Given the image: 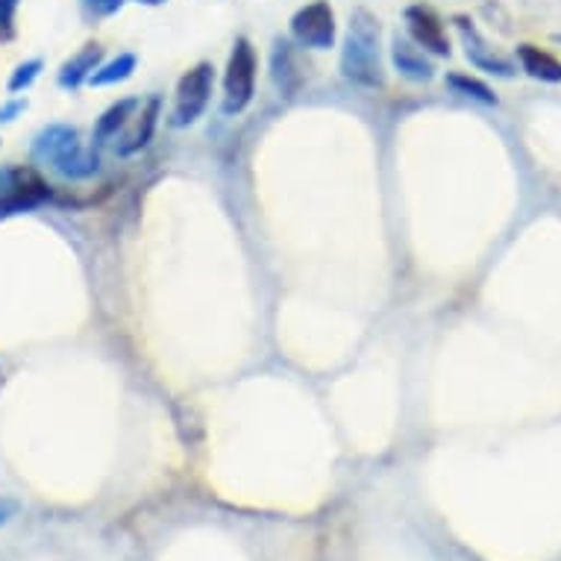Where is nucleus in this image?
Masks as SVG:
<instances>
[{
  "label": "nucleus",
  "instance_id": "1",
  "mask_svg": "<svg viewBox=\"0 0 561 561\" xmlns=\"http://www.w3.org/2000/svg\"><path fill=\"white\" fill-rule=\"evenodd\" d=\"M341 75L362 89H382L386 65H382V27L370 10L359 7L350 12L347 33L341 42Z\"/></svg>",
  "mask_w": 561,
  "mask_h": 561
},
{
  "label": "nucleus",
  "instance_id": "2",
  "mask_svg": "<svg viewBox=\"0 0 561 561\" xmlns=\"http://www.w3.org/2000/svg\"><path fill=\"white\" fill-rule=\"evenodd\" d=\"M33 159L56 171L62 180H89L101 168L98 150H85L80 129L71 124H50L42 129L33 138Z\"/></svg>",
  "mask_w": 561,
  "mask_h": 561
},
{
  "label": "nucleus",
  "instance_id": "3",
  "mask_svg": "<svg viewBox=\"0 0 561 561\" xmlns=\"http://www.w3.org/2000/svg\"><path fill=\"white\" fill-rule=\"evenodd\" d=\"M256 47L248 36H239L232 42L230 59L224 68V112L227 115H239V112L248 110L253 94H256Z\"/></svg>",
  "mask_w": 561,
  "mask_h": 561
},
{
  "label": "nucleus",
  "instance_id": "4",
  "mask_svg": "<svg viewBox=\"0 0 561 561\" xmlns=\"http://www.w3.org/2000/svg\"><path fill=\"white\" fill-rule=\"evenodd\" d=\"M50 197H54L50 185L33 168H0V218L30 213V209H36V206L47 203Z\"/></svg>",
  "mask_w": 561,
  "mask_h": 561
},
{
  "label": "nucleus",
  "instance_id": "5",
  "mask_svg": "<svg viewBox=\"0 0 561 561\" xmlns=\"http://www.w3.org/2000/svg\"><path fill=\"white\" fill-rule=\"evenodd\" d=\"M215 89V68L213 62H197L188 68L180 83H176L174 94V112H171V124L174 127H188L201 118L209 101H213Z\"/></svg>",
  "mask_w": 561,
  "mask_h": 561
},
{
  "label": "nucleus",
  "instance_id": "6",
  "mask_svg": "<svg viewBox=\"0 0 561 561\" xmlns=\"http://www.w3.org/2000/svg\"><path fill=\"white\" fill-rule=\"evenodd\" d=\"M291 36L306 50H330L339 38V21L330 0H312L291 15Z\"/></svg>",
  "mask_w": 561,
  "mask_h": 561
},
{
  "label": "nucleus",
  "instance_id": "7",
  "mask_svg": "<svg viewBox=\"0 0 561 561\" xmlns=\"http://www.w3.org/2000/svg\"><path fill=\"white\" fill-rule=\"evenodd\" d=\"M403 19L405 30H409V38H412L414 45L421 47L424 54L450 56V38H447L442 15H438L433 7H426V3H412V7H405Z\"/></svg>",
  "mask_w": 561,
  "mask_h": 561
},
{
  "label": "nucleus",
  "instance_id": "8",
  "mask_svg": "<svg viewBox=\"0 0 561 561\" xmlns=\"http://www.w3.org/2000/svg\"><path fill=\"white\" fill-rule=\"evenodd\" d=\"M456 27L461 33V42H465V54H468L470 65H477L479 71H485V75L494 77H515V65L503 59V56L491 54V47L485 45V38L479 36L477 27H473V21L468 19H456Z\"/></svg>",
  "mask_w": 561,
  "mask_h": 561
},
{
  "label": "nucleus",
  "instance_id": "9",
  "mask_svg": "<svg viewBox=\"0 0 561 561\" xmlns=\"http://www.w3.org/2000/svg\"><path fill=\"white\" fill-rule=\"evenodd\" d=\"M159 112H162V98L153 94L148 101L138 106V112L133 115V127L127 129V136L118 145V157H133L138 150H145L157 136Z\"/></svg>",
  "mask_w": 561,
  "mask_h": 561
},
{
  "label": "nucleus",
  "instance_id": "10",
  "mask_svg": "<svg viewBox=\"0 0 561 561\" xmlns=\"http://www.w3.org/2000/svg\"><path fill=\"white\" fill-rule=\"evenodd\" d=\"M391 62H394L397 71H400L405 80H412V83H430L435 77L433 62L426 59L424 50L414 45L412 38H391Z\"/></svg>",
  "mask_w": 561,
  "mask_h": 561
},
{
  "label": "nucleus",
  "instance_id": "11",
  "mask_svg": "<svg viewBox=\"0 0 561 561\" xmlns=\"http://www.w3.org/2000/svg\"><path fill=\"white\" fill-rule=\"evenodd\" d=\"M271 75H274V83L286 98H295L297 89L304 85V71H300V62H297L295 45L288 38H276L274 54H271Z\"/></svg>",
  "mask_w": 561,
  "mask_h": 561
},
{
  "label": "nucleus",
  "instance_id": "12",
  "mask_svg": "<svg viewBox=\"0 0 561 561\" xmlns=\"http://www.w3.org/2000/svg\"><path fill=\"white\" fill-rule=\"evenodd\" d=\"M103 62V47L98 42H89L77 50L68 62L59 68V77H56V83L62 85V89H80L83 83H89V77L101 68Z\"/></svg>",
  "mask_w": 561,
  "mask_h": 561
},
{
  "label": "nucleus",
  "instance_id": "13",
  "mask_svg": "<svg viewBox=\"0 0 561 561\" xmlns=\"http://www.w3.org/2000/svg\"><path fill=\"white\" fill-rule=\"evenodd\" d=\"M138 106H141V101L138 98H124V101L112 103L110 110L103 112L101 118H98V124H94V133H92V148L101 150L110 138L118 136V129H124L133 121V115L138 112Z\"/></svg>",
  "mask_w": 561,
  "mask_h": 561
},
{
  "label": "nucleus",
  "instance_id": "14",
  "mask_svg": "<svg viewBox=\"0 0 561 561\" xmlns=\"http://www.w3.org/2000/svg\"><path fill=\"white\" fill-rule=\"evenodd\" d=\"M517 59H520V68L533 80H541V83H561V62L552 54L541 50L535 45H520L517 47Z\"/></svg>",
  "mask_w": 561,
  "mask_h": 561
},
{
  "label": "nucleus",
  "instance_id": "15",
  "mask_svg": "<svg viewBox=\"0 0 561 561\" xmlns=\"http://www.w3.org/2000/svg\"><path fill=\"white\" fill-rule=\"evenodd\" d=\"M136 65H138V59L133 54H118L115 59H110V62H101V68H98V71L89 77V85H94V89H103V85L124 83V80H129V77H133Z\"/></svg>",
  "mask_w": 561,
  "mask_h": 561
},
{
  "label": "nucleus",
  "instance_id": "16",
  "mask_svg": "<svg viewBox=\"0 0 561 561\" xmlns=\"http://www.w3.org/2000/svg\"><path fill=\"white\" fill-rule=\"evenodd\" d=\"M447 85H450L453 92L461 94V98H470V101L485 103V106H497V94L491 92L482 80L470 75H447Z\"/></svg>",
  "mask_w": 561,
  "mask_h": 561
},
{
  "label": "nucleus",
  "instance_id": "17",
  "mask_svg": "<svg viewBox=\"0 0 561 561\" xmlns=\"http://www.w3.org/2000/svg\"><path fill=\"white\" fill-rule=\"evenodd\" d=\"M42 68H45V62L42 59H27V62H21L15 71H12L10 83H7V89H10V94H21L27 92L30 85L36 83L38 75H42Z\"/></svg>",
  "mask_w": 561,
  "mask_h": 561
},
{
  "label": "nucleus",
  "instance_id": "18",
  "mask_svg": "<svg viewBox=\"0 0 561 561\" xmlns=\"http://www.w3.org/2000/svg\"><path fill=\"white\" fill-rule=\"evenodd\" d=\"M83 3V12L89 21H103L112 19V15H118L121 7L127 3V0H80Z\"/></svg>",
  "mask_w": 561,
  "mask_h": 561
},
{
  "label": "nucleus",
  "instance_id": "19",
  "mask_svg": "<svg viewBox=\"0 0 561 561\" xmlns=\"http://www.w3.org/2000/svg\"><path fill=\"white\" fill-rule=\"evenodd\" d=\"M21 0H0V38H12Z\"/></svg>",
  "mask_w": 561,
  "mask_h": 561
},
{
  "label": "nucleus",
  "instance_id": "20",
  "mask_svg": "<svg viewBox=\"0 0 561 561\" xmlns=\"http://www.w3.org/2000/svg\"><path fill=\"white\" fill-rule=\"evenodd\" d=\"M27 110V98H15V101H7L0 106V124H12V121L24 115Z\"/></svg>",
  "mask_w": 561,
  "mask_h": 561
},
{
  "label": "nucleus",
  "instance_id": "21",
  "mask_svg": "<svg viewBox=\"0 0 561 561\" xmlns=\"http://www.w3.org/2000/svg\"><path fill=\"white\" fill-rule=\"evenodd\" d=\"M15 503H10V500H0V526L7 524V520H10L12 515H15Z\"/></svg>",
  "mask_w": 561,
  "mask_h": 561
},
{
  "label": "nucleus",
  "instance_id": "22",
  "mask_svg": "<svg viewBox=\"0 0 561 561\" xmlns=\"http://www.w3.org/2000/svg\"><path fill=\"white\" fill-rule=\"evenodd\" d=\"M133 3H145V7H162L168 0H133Z\"/></svg>",
  "mask_w": 561,
  "mask_h": 561
}]
</instances>
